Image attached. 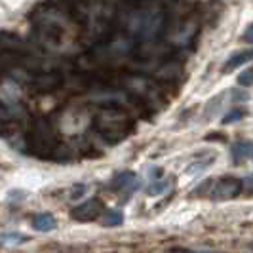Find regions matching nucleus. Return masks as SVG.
<instances>
[{
	"label": "nucleus",
	"instance_id": "f8f14e48",
	"mask_svg": "<svg viewBox=\"0 0 253 253\" xmlns=\"http://www.w3.org/2000/svg\"><path fill=\"white\" fill-rule=\"evenodd\" d=\"M242 116H244V111H240V109H236V111L228 113L227 116L223 118V124H230V122H236V120H240Z\"/></svg>",
	"mask_w": 253,
	"mask_h": 253
},
{
	"label": "nucleus",
	"instance_id": "f257e3e1",
	"mask_svg": "<svg viewBox=\"0 0 253 253\" xmlns=\"http://www.w3.org/2000/svg\"><path fill=\"white\" fill-rule=\"evenodd\" d=\"M53 131L50 129V126L46 122H38L37 127L33 129V147L42 151V156H48L50 151H55V141H53Z\"/></svg>",
	"mask_w": 253,
	"mask_h": 253
},
{
	"label": "nucleus",
	"instance_id": "9b49d317",
	"mask_svg": "<svg viewBox=\"0 0 253 253\" xmlns=\"http://www.w3.org/2000/svg\"><path fill=\"white\" fill-rule=\"evenodd\" d=\"M238 84H240L242 88H250L252 86V71L250 69H246L244 73L238 75Z\"/></svg>",
	"mask_w": 253,
	"mask_h": 253
},
{
	"label": "nucleus",
	"instance_id": "4468645a",
	"mask_svg": "<svg viewBox=\"0 0 253 253\" xmlns=\"http://www.w3.org/2000/svg\"><path fill=\"white\" fill-rule=\"evenodd\" d=\"M244 38H246V42H252V27H248V29H246Z\"/></svg>",
	"mask_w": 253,
	"mask_h": 253
},
{
	"label": "nucleus",
	"instance_id": "1a4fd4ad",
	"mask_svg": "<svg viewBox=\"0 0 253 253\" xmlns=\"http://www.w3.org/2000/svg\"><path fill=\"white\" fill-rule=\"evenodd\" d=\"M59 82H61V78L57 75H40L35 80V86L38 89H53L59 86Z\"/></svg>",
	"mask_w": 253,
	"mask_h": 253
},
{
	"label": "nucleus",
	"instance_id": "9d476101",
	"mask_svg": "<svg viewBox=\"0 0 253 253\" xmlns=\"http://www.w3.org/2000/svg\"><path fill=\"white\" fill-rule=\"evenodd\" d=\"M105 227H120L124 223V213L120 210H107L103 215Z\"/></svg>",
	"mask_w": 253,
	"mask_h": 253
},
{
	"label": "nucleus",
	"instance_id": "7ed1b4c3",
	"mask_svg": "<svg viewBox=\"0 0 253 253\" xmlns=\"http://www.w3.org/2000/svg\"><path fill=\"white\" fill-rule=\"evenodd\" d=\"M240 190L242 181H238L236 177H223L215 183L211 194L215 200H228V198H234L236 194H240Z\"/></svg>",
	"mask_w": 253,
	"mask_h": 253
},
{
	"label": "nucleus",
	"instance_id": "423d86ee",
	"mask_svg": "<svg viewBox=\"0 0 253 253\" xmlns=\"http://www.w3.org/2000/svg\"><path fill=\"white\" fill-rule=\"evenodd\" d=\"M232 160L234 162H246L248 158H252V143L250 141H240L232 145Z\"/></svg>",
	"mask_w": 253,
	"mask_h": 253
},
{
	"label": "nucleus",
	"instance_id": "39448f33",
	"mask_svg": "<svg viewBox=\"0 0 253 253\" xmlns=\"http://www.w3.org/2000/svg\"><path fill=\"white\" fill-rule=\"evenodd\" d=\"M0 50L4 51H15L23 50V42L17 35H12V33H0Z\"/></svg>",
	"mask_w": 253,
	"mask_h": 253
},
{
	"label": "nucleus",
	"instance_id": "20e7f679",
	"mask_svg": "<svg viewBox=\"0 0 253 253\" xmlns=\"http://www.w3.org/2000/svg\"><path fill=\"white\" fill-rule=\"evenodd\" d=\"M31 227L37 232H51V230L57 228V219L48 211H42V213H37L31 219Z\"/></svg>",
	"mask_w": 253,
	"mask_h": 253
},
{
	"label": "nucleus",
	"instance_id": "f03ea898",
	"mask_svg": "<svg viewBox=\"0 0 253 253\" xmlns=\"http://www.w3.org/2000/svg\"><path fill=\"white\" fill-rule=\"evenodd\" d=\"M101 213H103V202L97 200V198H91L88 202H82L80 206L73 208L71 217L75 221H80V223H88V221H95Z\"/></svg>",
	"mask_w": 253,
	"mask_h": 253
},
{
	"label": "nucleus",
	"instance_id": "0eeeda50",
	"mask_svg": "<svg viewBox=\"0 0 253 253\" xmlns=\"http://www.w3.org/2000/svg\"><path fill=\"white\" fill-rule=\"evenodd\" d=\"M250 57H252V50H242V51H236V53H232L230 57H228V61L225 63V69H236V67H240V65L248 63L250 61Z\"/></svg>",
	"mask_w": 253,
	"mask_h": 253
},
{
	"label": "nucleus",
	"instance_id": "ddd939ff",
	"mask_svg": "<svg viewBox=\"0 0 253 253\" xmlns=\"http://www.w3.org/2000/svg\"><path fill=\"white\" fill-rule=\"evenodd\" d=\"M2 240L13 242V244H21V242L27 240V236H23V234H4V236H2Z\"/></svg>",
	"mask_w": 253,
	"mask_h": 253
},
{
	"label": "nucleus",
	"instance_id": "6e6552de",
	"mask_svg": "<svg viewBox=\"0 0 253 253\" xmlns=\"http://www.w3.org/2000/svg\"><path fill=\"white\" fill-rule=\"evenodd\" d=\"M114 187H118V189H126V187H133V185H137V175L133 173V171H120L113 181Z\"/></svg>",
	"mask_w": 253,
	"mask_h": 253
}]
</instances>
